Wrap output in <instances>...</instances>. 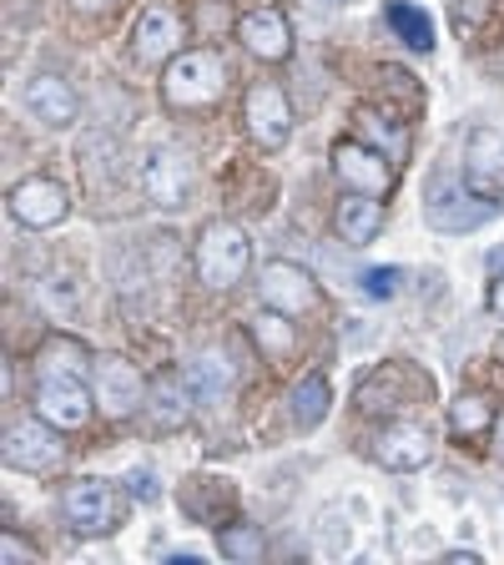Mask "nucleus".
<instances>
[{"label": "nucleus", "mask_w": 504, "mask_h": 565, "mask_svg": "<svg viewBox=\"0 0 504 565\" xmlns=\"http://www.w3.org/2000/svg\"><path fill=\"white\" fill-rule=\"evenodd\" d=\"M227 96V61L217 51H176L162 71V102L172 111H202Z\"/></svg>", "instance_id": "1"}, {"label": "nucleus", "mask_w": 504, "mask_h": 565, "mask_svg": "<svg viewBox=\"0 0 504 565\" xmlns=\"http://www.w3.org/2000/svg\"><path fill=\"white\" fill-rule=\"evenodd\" d=\"M192 268H197V278L207 282V288L227 294V288H237V282L247 278V268H253V243H247V233L237 223L217 217V223H207L197 233Z\"/></svg>", "instance_id": "2"}, {"label": "nucleus", "mask_w": 504, "mask_h": 565, "mask_svg": "<svg viewBox=\"0 0 504 565\" xmlns=\"http://www.w3.org/2000/svg\"><path fill=\"white\" fill-rule=\"evenodd\" d=\"M61 515L71 520L76 535H111L127 515V500L111 480H71L61 490Z\"/></svg>", "instance_id": "3"}, {"label": "nucleus", "mask_w": 504, "mask_h": 565, "mask_svg": "<svg viewBox=\"0 0 504 565\" xmlns=\"http://www.w3.org/2000/svg\"><path fill=\"white\" fill-rule=\"evenodd\" d=\"M258 294H262V308H278V313L298 318L308 308H318V282L303 263H288V258H272L262 263L258 273Z\"/></svg>", "instance_id": "4"}, {"label": "nucleus", "mask_w": 504, "mask_h": 565, "mask_svg": "<svg viewBox=\"0 0 504 565\" xmlns=\"http://www.w3.org/2000/svg\"><path fill=\"white\" fill-rule=\"evenodd\" d=\"M243 121H247V137L258 141L262 152H278L282 141L293 137V106H288L282 86H272V82L253 86L243 102Z\"/></svg>", "instance_id": "5"}, {"label": "nucleus", "mask_w": 504, "mask_h": 565, "mask_svg": "<svg viewBox=\"0 0 504 565\" xmlns=\"http://www.w3.org/2000/svg\"><path fill=\"white\" fill-rule=\"evenodd\" d=\"M141 192H147L157 207H167V212L187 207V198H192V157L176 152V147H157V152H147V162H141Z\"/></svg>", "instance_id": "6"}, {"label": "nucleus", "mask_w": 504, "mask_h": 565, "mask_svg": "<svg viewBox=\"0 0 504 565\" xmlns=\"http://www.w3.org/2000/svg\"><path fill=\"white\" fill-rule=\"evenodd\" d=\"M11 217L21 227H35V233H46V227L66 223V212H71V198L66 188H61L56 177H25V182H15L11 188Z\"/></svg>", "instance_id": "7"}, {"label": "nucleus", "mask_w": 504, "mask_h": 565, "mask_svg": "<svg viewBox=\"0 0 504 565\" xmlns=\"http://www.w3.org/2000/svg\"><path fill=\"white\" fill-rule=\"evenodd\" d=\"M56 424L51 419H21L6 424V465L25 475H46L61 465V439L51 435Z\"/></svg>", "instance_id": "8"}, {"label": "nucleus", "mask_w": 504, "mask_h": 565, "mask_svg": "<svg viewBox=\"0 0 504 565\" xmlns=\"http://www.w3.org/2000/svg\"><path fill=\"white\" fill-rule=\"evenodd\" d=\"M464 188L480 192L484 202L504 207V137L490 127L470 131V147H464Z\"/></svg>", "instance_id": "9"}, {"label": "nucleus", "mask_w": 504, "mask_h": 565, "mask_svg": "<svg viewBox=\"0 0 504 565\" xmlns=\"http://www.w3.org/2000/svg\"><path fill=\"white\" fill-rule=\"evenodd\" d=\"M333 172H339L343 188L368 192V198H384L394 188V167L378 147H364V141H339L333 147Z\"/></svg>", "instance_id": "10"}, {"label": "nucleus", "mask_w": 504, "mask_h": 565, "mask_svg": "<svg viewBox=\"0 0 504 565\" xmlns=\"http://www.w3.org/2000/svg\"><path fill=\"white\" fill-rule=\"evenodd\" d=\"M35 409H41V419L56 424V429H82L92 419V394H86L82 379L46 374L35 384Z\"/></svg>", "instance_id": "11"}, {"label": "nucleus", "mask_w": 504, "mask_h": 565, "mask_svg": "<svg viewBox=\"0 0 504 565\" xmlns=\"http://www.w3.org/2000/svg\"><path fill=\"white\" fill-rule=\"evenodd\" d=\"M423 212H429V223L444 227V233H470V227H480L494 212V202H484L480 192H470V188H454V182H435Z\"/></svg>", "instance_id": "12"}, {"label": "nucleus", "mask_w": 504, "mask_h": 565, "mask_svg": "<svg viewBox=\"0 0 504 565\" xmlns=\"http://www.w3.org/2000/svg\"><path fill=\"white\" fill-rule=\"evenodd\" d=\"M96 404H101L111 419H127L147 404V384H141V369L127 359H101L96 364Z\"/></svg>", "instance_id": "13"}, {"label": "nucleus", "mask_w": 504, "mask_h": 565, "mask_svg": "<svg viewBox=\"0 0 504 565\" xmlns=\"http://www.w3.org/2000/svg\"><path fill=\"white\" fill-rule=\"evenodd\" d=\"M414 394H429V379H414L409 364H404V359H394V364L374 369V374L358 384V409H368V414L404 409V404H414Z\"/></svg>", "instance_id": "14"}, {"label": "nucleus", "mask_w": 504, "mask_h": 565, "mask_svg": "<svg viewBox=\"0 0 504 565\" xmlns=\"http://www.w3.org/2000/svg\"><path fill=\"white\" fill-rule=\"evenodd\" d=\"M374 455H378V465H384V470L409 475V470H419V465H429L435 439H429V429H423V424L394 419V424H384V435H378Z\"/></svg>", "instance_id": "15"}, {"label": "nucleus", "mask_w": 504, "mask_h": 565, "mask_svg": "<svg viewBox=\"0 0 504 565\" xmlns=\"http://www.w3.org/2000/svg\"><path fill=\"white\" fill-rule=\"evenodd\" d=\"M237 41L258 61H288V51H293V25H288V15H282L278 6H258V11H247L243 21H237Z\"/></svg>", "instance_id": "16"}, {"label": "nucleus", "mask_w": 504, "mask_h": 565, "mask_svg": "<svg viewBox=\"0 0 504 565\" xmlns=\"http://www.w3.org/2000/svg\"><path fill=\"white\" fill-rule=\"evenodd\" d=\"M182 51V21H176L167 6H152V11H141L137 31H131V56L141 66H152V61H172Z\"/></svg>", "instance_id": "17"}, {"label": "nucleus", "mask_w": 504, "mask_h": 565, "mask_svg": "<svg viewBox=\"0 0 504 565\" xmlns=\"http://www.w3.org/2000/svg\"><path fill=\"white\" fill-rule=\"evenodd\" d=\"M25 111H31L41 127H71V121H76V92H71L66 76L41 71V76L25 82Z\"/></svg>", "instance_id": "18"}, {"label": "nucleus", "mask_w": 504, "mask_h": 565, "mask_svg": "<svg viewBox=\"0 0 504 565\" xmlns=\"http://www.w3.org/2000/svg\"><path fill=\"white\" fill-rule=\"evenodd\" d=\"M147 414L157 429H182L192 414V374L182 379V369H162L147 384Z\"/></svg>", "instance_id": "19"}, {"label": "nucleus", "mask_w": 504, "mask_h": 565, "mask_svg": "<svg viewBox=\"0 0 504 565\" xmlns=\"http://www.w3.org/2000/svg\"><path fill=\"white\" fill-rule=\"evenodd\" d=\"M333 227L348 247H368L378 233H384V202H374L368 192H348L333 212Z\"/></svg>", "instance_id": "20"}, {"label": "nucleus", "mask_w": 504, "mask_h": 565, "mask_svg": "<svg viewBox=\"0 0 504 565\" xmlns=\"http://www.w3.org/2000/svg\"><path fill=\"white\" fill-rule=\"evenodd\" d=\"M237 494L227 480H212V475H192L187 490H182V510H187L197 525H217L223 530V515H233Z\"/></svg>", "instance_id": "21"}, {"label": "nucleus", "mask_w": 504, "mask_h": 565, "mask_svg": "<svg viewBox=\"0 0 504 565\" xmlns=\"http://www.w3.org/2000/svg\"><path fill=\"white\" fill-rule=\"evenodd\" d=\"M329 404H333V388L323 374H303L288 394V414H293L298 429H318V424L329 419Z\"/></svg>", "instance_id": "22"}, {"label": "nucleus", "mask_w": 504, "mask_h": 565, "mask_svg": "<svg viewBox=\"0 0 504 565\" xmlns=\"http://www.w3.org/2000/svg\"><path fill=\"white\" fill-rule=\"evenodd\" d=\"M384 21L394 25V35H399L404 46L435 51V21H429L419 6H409V0H388V6H384Z\"/></svg>", "instance_id": "23"}, {"label": "nucleus", "mask_w": 504, "mask_h": 565, "mask_svg": "<svg viewBox=\"0 0 504 565\" xmlns=\"http://www.w3.org/2000/svg\"><path fill=\"white\" fill-rule=\"evenodd\" d=\"M92 364V353H86V343H76V339H51L46 349L35 353V374L46 379V374H71V379H82V369Z\"/></svg>", "instance_id": "24"}, {"label": "nucleus", "mask_w": 504, "mask_h": 565, "mask_svg": "<svg viewBox=\"0 0 504 565\" xmlns=\"http://www.w3.org/2000/svg\"><path fill=\"white\" fill-rule=\"evenodd\" d=\"M253 339L262 343V353H272V359H288L298 343L293 323H288V313H278V308H268V313H258V323H253Z\"/></svg>", "instance_id": "25"}, {"label": "nucleus", "mask_w": 504, "mask_h": 565, "mask_svg": "<svg viewBox=\"0 0 504 565\" xmlns=\"http://www.w3.org/2000/svg\"><path fill=\"white\" fill-rule=\"evenodd\" d=\"M490 399L484 394H464V399H454L449 404V429H454L459 439H474V435H484L490 429Z\"/></svg>", "instance_id": "26"}, {"label": "nucleus", "mask_w": 504, "mask_h": 565, "mask_svg": "<svg viewBox=\"0 0 504 565\" xmlns=\"http://www.w3.org/2000/svg\"><path fill=\"white\" fill-rule=\"evenodd\" d=\"M217 551L227 561H262V530L247 525V520H233V525L217 530Z\"/></svg>", "instance_id": "27"}, {"label": "nucleus", "mask_w": 504, "mask_h": 565, "mask_svg": "<svg viewBox=\"0 0 504 565\" xmlns=\"http://www.w3.org/2000/svg\"><path fill=\"white\" fill-rule=\"evenodd\" d=\"M187 374L202 394H223V388L233 384V364H227V353H217V349H202L197 359H192Z\"/></svg>", "instance_id": "28"}, {"label": "nucleus", "mask_w": 504, "mask_h": 565, "mask_svg": "<svg viewBox=\"0 0 504 565\" xmlns=\"http://www.w3.org/2000/svg\"><path fill=\"white\" fill-rule=\"evenodd\" d=\"M358 127H364L374 141H384L388 162H394V157H404V131H399V127H388V117H378V111H368V106H358Z\"/></svg>", "instance_id": "29"}, {"label": "nucleus", "mask_w": 504, "mask_h": 565, "mask_svg": "<svg viewBox=\"0 0 504 565\" xmlns=\"http://www.w3.org/2000/svg\"><path fill=\"white\" fill-rule=\"evenodd\" d=\"M404 282V268H368L364 273V294L368 298H394Z\"/></svg>", "instance_id": "30"}, {"label": "nucleus", "mask_w": 504, "mask_h": 565, "mask_svg": "<svg viewBox=\"0 0 504 565\" xmlns=\"http://www.w3.org/2000/svg\"><path fill=\"white\" fill-rule=\"evenodd\" d=\"M0 551H6V561H41V551L25 541H15V530H6V541H0Z\"/></svg>", "instance_id": "31"}, {"label": "nucleus", "mask_w": 504, "mask_h": 565, "mask_svg": "<svg viewBox=\"0 0 504 565\" xmlns=\"http://www.w3.org/2000/svg\"><path fill=\"white\" fill-rule=\"evenodd\" d=\"M56 282H61V278H46V303L56 308V313H61V308L71 313V308H76V294H71V288H56Z\"/></svg>", "instance_id": "32"}, {"label": "nucleus", "mask_w": 504, "mask_h": 565, "mask_svg": "<svg viewBox=\"0 0 504 565\" xmlns=\"http://www.w3.org/2000/svg\"><path fill=\"white\" fill-rule=\"evenodd\" d=\"M131 494L152 505V500H157V480H152V475H147V470H137V475H131Z\"/></svg>", "instance_id": "33"}, {"label": "nucleus", "mask_w": 504, "mask_h": 565, "mask_svg": "<svg viewBox=\"0 0 504 565\" xmlns=\"http://www.w3.org/2000/svg\"><path fill=\"white\" fill-rule=\"evenodd\" d=\"M490 308H494V313H504V278L490 282Z\"/></svg>", "instance_id": "34"}, {"label": "nucleus", "mask_w": 504, "mask_h": 565, "mask_svg": "<svg viewBox=\"0 0 504 565\" xmlns=\"http://www.w3.org/2000/svg\"><path fill=\"white\" fill-rule=\"evenodd\" d=\"M444 561H449V565H480V555H474V551H449Z\"/></svg>", "instance_id": "35"}, {"label": "nucleus", "mask_w": 504, "mask_h": 565, "mask_svg": "<svg viewBox=\"0 0 504 565\" xmlns=\"http://www.w3.org/2000/svg\"><path fill=\"white\" fill-rule=\"evenodd\" d=\"M76 11H101V6H111V0H71Z\"/></svg>", "instance_id": "36"}, {"label": "nucleus", "mask_w": 504, "mask_h": 565, "mask_svg": "<svg viewBox=\"0 0 504 565\" xmlns=\"http://www.w3.org/2000/svg\"><path fill=\"white\" fill-rule=\"evenodd\" d=\"M494 445H500V459H504V419H500V429H494Z\"/></svg>", "instance_id": "37"}, {"label": "nucleus", "mask_w": 504, "mask_h": 565, "mask_svg": "<svg viewBox=\"0 0 504 565\" xmlns=\"http://www.w3.org/2000/svg\"><path fill=\"white\" fill-rule=\"evenodd\" d=\"M494 268H504V247H500V253H494Z\"/></svg>", "instance_id": "38"}]
</instances>
